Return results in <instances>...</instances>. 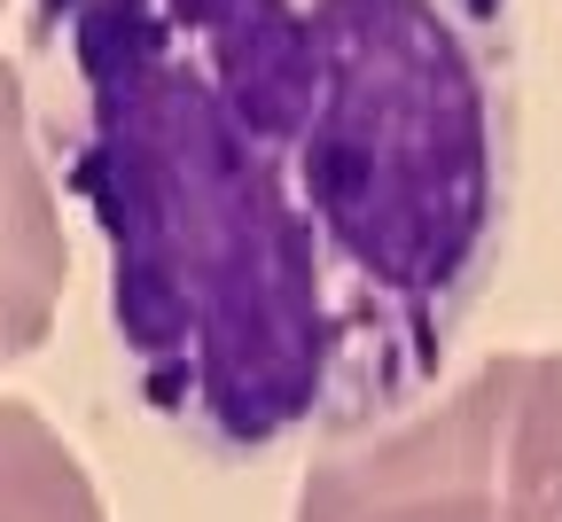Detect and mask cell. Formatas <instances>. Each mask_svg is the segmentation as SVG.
Instances as JSON below:
<instances>
[{"label":"cell","mask_w":562,"mask_h":522,"mask_svg":"<svg viewBox=\"0 0 562 522\" xmlns=\"http://www.w3.org/2000/svg\"><path fill=\"white\" fill-rule=\"evenodd\" d=\"M501 0H70L149 398L266 444L406 398L492 235Z\"/></svg>","instance_id":"obj_1"},{"label":"cell","mask_w":562,"mask_h":522,"mask_svg":"<svg viewBox=\"0 0 562 522\" xmlns=\"http://www.w3.org/2000/svg\"><path fill=\"white\" fill-rule=\"evenodd\" d=\"M0 522H110L79 453L16 398L0 406Z\"/></svg>","instance_id":"obj_4"},{"label":"cell","mask_w":562,"mask_h":522,"mask_svg":"<svg viewBox=\"0 0 562 522\" xmlns=\"http://www.w3.org/2000/svg\"><path fill=\"white\" fill-rule=\"evenodd\" d=\"M63 218H55V188L32 157V117H24V87L0 63V366L47 343L55 305H63Z\"/></svg>","instance_id":"obj_3"},{"label":"cell","mask_w":562,"mask_h":522,"mask_svg":"<svg viewBox=\"0 0 562 522\" xmlns=\"http://www.w3.org/2000/svg\"><path fill=\"white\" fill-rule=\"evenodd\" d=\"M297 522H562V351H508L414 421L328 453Z\"/></svg>","instance_id":"obj_2"}]
</instances>
